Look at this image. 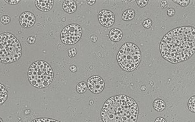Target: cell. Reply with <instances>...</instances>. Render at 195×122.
Instances as JSON below:
<instances>
[{
  "mask_svg": "<svg viewBox=\"0 0 195 122\" xmlns=\"http://www.w3.org/2000/svg\"><path fill=\"white\" fill-rule=\"evenodd\" d=\"M162 57L172 64L190 59L195 53V28L191 26L176 27L163 37L160 44Z\"/></svg>",
  "mask_w": 195,
  "mask_h": 122,
  "instance_id": "obj_1",
  "label": "cell"
},
{
  "mask_svg": "<svg viewBox=\"0 0 195 122\" xmlns=\"http://www.w3.org/2000/svg\"><path fill=\"white\" fill-rule=\"evenodd\" d=\"M139 114L138 104L125 95L110 97L105 102L101 117L104 122H136Z\"/></svg>",
  "mask_w": 195,
  "mask_h": 122,
  "instance_id": "obj_2",
  "label": "cell"
},
{
  "mask_svg": "<svg viewBox=\"0 0 195 122\" xmlns=\"http://www.w3.org/2000/svg\"><path fill=\"white\" fill-rule=\"evenodd\" d=\"M28 80L34 87L43 88L48 87L54 78V73L51 66L44 61H37L29 66Z\"/></svg>",
  "mask_w": 195,
  "mask_h": 122,
  "instance_id": "obj_3",
  "label": "cell"
},
{
  "mask_svg": "<svg viewBox=\"0 0 195 122\" xmlns=\"http://www.w3.org/2000/svg\"><path fill=\"white\" fill-rule=\"evenodd\" d=\"M22 54L20 43L12 33H3L0 35V61L10 64L17 61Z\"/></svg>",
  "mask_w": 195,
  "mask_h": 122,
  "instance_id": "obj_4",
  "label": "cell"
},
{
  "mask_svg": "<svg viewBox=\"0 0 195 122\" xmlns=\"http://www.w3.org/2000/svg\"><path fill=\"white\" fill-rule=\"evenodd\" d=\"M117 60L118 64L124 71L132 72L136 69L141 62V50L134 43L126 42L118 52Z\"/></svg>",
  "mask_w": 195,
  "mask_h": 122,
  "instance_id": "obj_5",
  "label": "cell"
},
{
  "mask_svg": "<svg viewBox=\"0 0 195 122\" xmlns=\"http://www.w3.org/2000/svg\"><path fill=\"white\" fill-rule=\"evenodd\" d=\"M82 35V27L77 24H71L63 29L60 34V38L64 44L71 45L77 43Z\"/></svg>",
  "mask_w": 195,
  "mask_h": 122,
  "instance_id": "obj_6",
  "label": "cell"
},
{
  "mask_svg": "<svg viewBox=\"0 0 195 122\" xmlns=\"http://www.w3.org/2000/svg\"><path fill=\"white\" fill-rule=\"evenodd\" d=\"M88 88L95 94H100L105 88V81L99 76H92L87 81Z\"/></svg>",
  "mask_w": 195,
  "mask_h": 122,
  "instance_id": "obj_7",
  "label": "cell"
},
{
  "mask_svg": "<svg viewBox=\"0 0 195 122\" xmlns=\"http://www.w3.org/2000/svg\"><path fill=\"white\" fill-rule=\"evenodd\" d=\"M98 20L102 26L110 27L115 22V15L108 10H102L98 14Z\"/></svg>",
  "mask_w": 195,
  "mask_h": 122,
  "instance_id": "obj_8",
  "label": "cell"
},
{
  "mask_svg": "<svg viewBox=\"0 0 195 122\" xmlns=\"http://www.w3.org/2000/svg\"><path fill=\"white\" fill-rule=\"evenodd\" d=\"M19 22L22 27L30 28L36 22V17L32 12H24L20 15Z\"/></svg>",
  "mask_w": 195,
  "mask_h": 122,
  "instance_id": "obj_9",
  "label": "cell"
},
{
  "mask_svg": "<svg viewBox=\"0 0 195 122\" xmlns=\"http://www.w3.org/2000/svg\"><path fill=\"white\" fill-rule=\"evenodd\" d=\"M54 1L53 0H36L35 5L37 8L42 12H46L51 10L53 8Z\"/></svg>",
  "mask_w": 195,
  "mask_h": 122,
  "instance_id": "obj_10",
  "label": "cell"
},
{
  "mask_svg": "<svg viewBox=\"0 0 195 122\" xmlns=\"http://www.w3.org/2000/svg\"><path fill=\"white\" fill-rule=\"evenodd\" d=\"M62 8L67 13H74L76 12L77 5L74 0H65L62 4Z\"/></svg>",
  "mask_w": 195,
  "mask_h": 122,
  "instance_id": "obj_11",
  "label": "cell"
},
{
  "mask_svg": "<svg viewBox=\"0 0 195 122\" xmlns=\"http://www.w3.org/2000/svg\"><path fill=\"white\" fill-rule=\"evenodd\" d=\"M123 37V33L120 29L113 28L109 33V38L113 42H118L121 40Z\"/></svg>",
  "mask_w": 195,
  "mask_h": 122,
  "instance_id": "obj_12",
  "label": "cell"
},
{
  "mask_svg": "<svg viewBox=\"0 0 195 122\" xmlns=\"http://www.w3.org/2000/svg\"><path fill=\"white\" fill-rule=\"evenodd\" d=\"M153 108L158 112H162L166 107V103L162 99H157L153 103Z\"/></svg>",
  "mask_w": 195,
  "mask_h": 122,
  "instance_id": "obj_13",
  "label": "cell"
},
{
  "mask_svg": "<svg viewBox=\"0 0 195 122\" xmlns=\"http://www.w3.org/2000/svg\"><path fill=\"white\" fill-rule=\"evenodd\" d=\"M135 11L133 9H127L124 11L122 15V19L125 21H130L133 20L135 17Z\"/></svg>",
  "mask_w": 195,
  "mask_h": 122,
  "instance_id": "obj_14",
  "label": "cell"
},
{
  "mask_svg": "<svg viewBox=\"0 0 195 122\" xmlns=\"http://www.w3.org/2000/svg\"><path fill=\"white\" fill-rule=\"evenodd\" d=\"M0 96H1L0 104L1 105L6 101L8 98V91L6 87L1 83H0Z\"/></svg>",
  "mask_w": 195,
  "mask_h": 122,
  "instance_id": "obj_15",
  "label": "cell"
},
{
  "mask_svg": "<svg viewBox=\"0 0 195 122\" xmlns=\"http://www.w3.org/2000/svg\"><path fill=\"white\" fill-rule=\"evenodd\" d=\"M88 90V85L84 81H81L76 86V90L79 94H83Z\"/></svg>",
  "mask_w": 195,
  "mask_h": 122,
  "instance_id": "obj_16",
  "label": "cell"
},
{
  "mask_svg": "<svg viewBox=\"0 0 195 122\" xmlns=\"http://www.w3.org/2000/svg\"><path fill=\"white\" fill-rule=\"evenodd\" d=\"M188 109L190 111L194 113L195 112V95L192 96L188 101Z\"/></svg>",
  "mask_w": 195,
  "mask_h": 122,
  "instance_id": "obj_17",
  "label": "cell"
},
{
  "mask_svg": "<svg viewBox=\"0 0 195 122\" xmlns=\"http://www.w3.org/2000/svg\"><path fill=\"white\" fill-rule=\"evenodd\" d=\"M34 121H44V122H50V121H57V122H59L60 121L57 120H54V119H51V118H36L35 120H33L31 121V122H34Z\"/></svg>",
  "mask_w": 195,
  "mask_h": 122,
  "instance_id": "obj_18",
  "label": "cell"
},
{
  "mask_svg": "<svg viewBox=\"0 0 195 122\" xmlns=\"http://www.w3.org/2000/svg\"><path fill=\"white\" fill-rule=\"evenodd\" d=\"M174 3H176L179 4V5L182 7H186L190 3V1L189 0H173Z\"/></svg>",
  "mask_w": 195,
  "mask_h": 122,
  "instance_id": "obj_19",
  "label": "cell"
},
{
  "mask_svg": "<svg viewBox=\"0 0 195 122\" xmlns=\"http://www.w3.org/2000/svg\"><path fill=\"white\" fill-rule=\"evenodd\" d=\"M11 21L10 17L8 15H3L1 17V22L4 25H6L9 24Z\"/></svg>",
  "mask_w": 195,
  "mask_h": 122,
  "instance_id": "obj_20",
  "label": "cell"
},
{
  "mask_svg": "<svg viewBox=\"0 0 195 122\" xmlns=\"http://www.w3.org/2000/svg\"><path fill=\"white\" fill-rule=\"evenodd\" d=\"M136 2L137 6L140 8H143V7L146 6L148 3V0H136Z\"/></svg>",
  "mask_w": 195,
  "mask_h": 122,
  "instance_id": "obj_21",
  "label": "cell"
},
{
  "mask_svg": "<svg viewBox=\"0 0 195 122\" xmlns=\"http://www.w3.org/2000/svg\"><path fill=\"white\" fill-rule=\"evenodd\" d=\"M151 25H152V20L150 19L145 20L143 23V27L146 28V29H149V28L151 27Z\"/></svg>",
  "mask_w": 195,
  "mask_h": 122,
  "instance_id": "obj_22",
  "label": "cell"
},
{
  "mask_svg": "<svg viewBox=\"0 0 195 122\" xmlns=\"http://www.w3.org/2000/svg\"><path fill=\"white\" fill-rule=\"evenodd\" d=\"M68 55L69 56V57L72 58L74 57L77 55V50L75 48H72L69 49L68 50Z\"/></svg>",
  "mask_w": 195,
  "mask_h": 122,
  "instance_id": "obj_23",
  "label": "cell"
},
{
  "mask_svg": "<svg viewBox=\"0 0 195 122\" xmlns=\"http://www.w3.org/2000/svg\"><path fill=\"white\" fill-rule=\"evenodd\" d=\"M27 41L28 42L29 44H34V43L36 42V38L34 36H29L27 39Z\"/></svg>",
  "mask_w": 195,
  "mask_h": 122,
  "instance_id": "obj_24",
  "label": "cell"
},
{
  "mask_svg": "<svg viewBox=\"0 0 195 122\" xmlns=\"http://www.w3.org/2000/svg\"><path fill=\"white\" fill-rule=\"evenodd\" d=\"M175 13H176V11H175V10L173 8H170L167 10V15L169 17L174 16L175 15Z\"/></svg>",
  "mask_w": 195,
  "mask_h": 122,
  "instance_id": "obj_25",
  "label": "cell"
},
{
  "mask_svg": "<svg viewBox=\"0 0 195 122\" xmlns=\"http://www.w3.org/2000/svg\"><path fill=\"white\" fill-rule=\"evenodd\" d=\"M5 2L10 5H17L20 2V0H5Z\"/></svg>",
  "mask_w": 195,
  "mask_h": 122,
  "instance_id": "obj_26",
  "label": "cell"
},
{
  "mask_svg": "<svg viewBox=\"0 0 195 122\" xmlns=\"http://www.w3.org/2000/svg\"><path fill=\"white\" fill-rule=\"evenodd\" d=\"M167 5H168L167 1H162V2H161V7H162V8H163V9L166 8L167 7Z\"/></svg>",
  "mask_w": 195,
  "mask_h": 122,
  "instance_id": "obj_27",
  "label": "cell"
},
{
  "mask_svg": "<svg viewBox=\"0 0 195 122\" xmlns=\"http://www.w3.org/2000/svg\"><path fill=\"white\" fill-rule=\"evenodd\" d=\"M70 70H71V71H72V72L75 73L77 71V67L75 65H72L70 67Z\"/></svg>",
  "mask_w": 195,
  "mask_h": 122,
  "instance_id": "obj_28",
  "label": "cell"
},
{
  "mask_svg": "<svg viewBox=\"0 0 195 122\" xmlns=\"http://www.w3.org/2000/svg\"><path fill=\"white\" fill-rule=\"evenodd\" d=\"M86 3L88 5H90V6H92L96 3V0H88V1H86Z\"/></svg>",
  "mask_w": 195,
  "mask_h": 122,
  "instance_id": "obj_29",
  "label": "cell"
},
{
  "mask_svg": "<svg viewBox=\"0 0 195 122\" xmlns=\"http://www.w3.org/2000/svg\"><path fill=\"white\" fill-rule=\"evenodd\" d=\"M166 120L162 117H158L155 120V122H166Z\"/></svg>",
  "mask_w": 195,
  "mask_h": 122,
  "instance_id": "obj_30",
  "label": "cell"
},
{
  "mask_svg": "<svg viewBox=\"0 0 195 122\" xmlns=\"http://www.w3.org/2000/svg\"><path fill=\"white\" fill-rule=\"evenodd\" d=\"M91 40L92 42L95 43V42H96V41H97L98 40L97 36H95V35H92V36H91Z\"/></svg>",
  "mask_w": 195,
  "mask_h": 122,
  "instance_id": "obj_31",
  "label": "cell"
},
{
  "mask_svg": "<svg viewBox=\"0 0 195 122\" xmlns=\"http://www.w3.org/2000/svg\"><path fill=\"white\" fill-rule=\"evenodd\" d=\"M146 86H144V85H143V86L141 87V90L144 91L146 90Z\"/></svg>",
  "mask_w": 195,
  "mask_h": 122,
  "instance_id": "obj_32",
  "label": "cell"
},
{
  "mask_svg": "<svg viewBox=\"0 0 195 122\" xmlns=\"http://www.w3.org/2000/svg\"><path fill=\"white\" fill-rule=\"evenodd\" d=\"M89 104L90 105L93 104V101H89Z\"/></svg>",
  "mask_w": 195,
  "mask_h": 122,
  "instance_id": "obj_33",
  "label": "cell"
},
{
  "mask_svg": "<svg viewBox=\"0 0 195 122\" xmlns=\"http://www.w3.org/2000/svg\"><path fill=\"white\" fill-rule=\"evenodd\" d=\"M150 85H151V86H153L154 85V83H153V81H150Z\"/></svg>",
  "mask_w": 195,
  "mask_h": 122,
  "instance_id": "obj_34",
  "label": "cell"
},
{
  "mask_svg": "<svg viewBox=\"0 0 195 122\" xmlns=\"http://www.w3.org/2000/svg\"><path fill=\"white\" fill-rule=\"evenodd\" d=\"M0 120H1V122H3V120H2V119H1V118H0Z\"/></svg>",
  "mask_w": 195,
  "mask_h": 122,
  "instance_id": "obj_35",
  "label": "cell"
}]
</instances>
